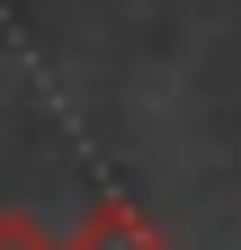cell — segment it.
Instances as JSON below:
<instances>
[{
	"mask_svg": "<svg viewBox=\"0 0 241 250\" xmlns=\"http://www.w3.org/2000/svg\"><path fill=\"white\" fill-rule=\"evenodd\" d=\"M63 250H161V232L143 224V206H125V197H99V206L80 214V232H72Z\"/></svg>",
	"mask_w": 241,
	"mask_h": 250,
	"instance_id": "obj_1",
	"label": "cell"
},
{
	"mask_svg": "<svg viewBox=\"0 0 241 250\" xmlns=\"http://www.w3.org/2000/svg\"><path fill=\"white\" fill-rule=\"evenodd\" d=\"M0 250H63L36 214H18V206H0Z\"/></svg>",
	"mask_w": 241,
	"mask_h": 250,
	"instance_id": "obj_2",
	"label": "cell"
}]
</instances>
